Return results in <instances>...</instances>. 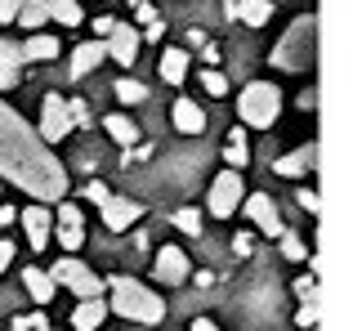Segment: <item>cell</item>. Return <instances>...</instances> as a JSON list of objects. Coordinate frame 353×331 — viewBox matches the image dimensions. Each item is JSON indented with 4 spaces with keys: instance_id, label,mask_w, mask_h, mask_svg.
Listing matches in <instances>:
<instances>
[{
    "instance_id": "obj_1",
    "label": "cell",
    "mask_w": 353,
    "mask_h": 331,
    "mask_svg": "<svg viewBox=\"0 0 353 331\" xmlns=\"http://www.w3.org/2000/svg\"><path fill=\"white\" fill-rule=\"evenodd\" d=\"M0 179L18 183L36 201H63L68 197V170L50 152V143L0 99Z\"/></svg>"
},
{
    "instance_id": "obj_2",
    "label": "cell",
    "mask_w": 353,
    "mask_h": 331,
    "mask_svg": "<svg viewBox=\"0 0 353 331\" xmlns=\"http://www.w3.org/2000/svg\"><path fill=\"white\" fill-rule=\"evenodd\" d=\"M108 309L121 314V318H130V323H143V327H157L165 318L161 296H157L152 287H143L139 278H112V300H108Z\"/></svg>"
},
{
    "instance_id": "obj_3",
    "label": "cell",
    "mask_w": 353,
    "mask_h": 331,
    "mask_svg": "<svg viewBox=\"0 0 353 331\" xmlns=\"http://www.w3.org/2000/svg\"><path fill=\"white\" fill-rule=\"evenodd\" d=\"M277 112H282V94H277L273 81H250L237 94V117L246 126H255V130H268L277 121Z\"/></svg>"
},
{
    "instance_id": "obj_4",
    "label": "cell",
    "mask_w": 353,
    "mask_h": 331,
    "mask_svg": "<svg viewBox=\"0 0 353 331\" xmlns=\"http://www.w3.org/2000/svg\"><path fill=\"white\" fill-rule=\"evenodd\" d=\"M313 41H318V18H313V14H304L300 23H295L291 32H286V41L273 50V63H277V68L300 72L304 63L313 59Z\"/></svg>"
},
{
    "instance_id": "obj_5",
    "label": "cell",
    "mask_w": 353,
    "mask_h": 331,
    "mask_svg": "<svg viewBox=\"0 0 353 331\" xmlns=\"http://www.w3.org/2000/svg\"><path fill=\"white\" fill-rule=\"evenodd\" d=\"M50 278H54V287H68V291H77V300H90V296H103V282H99V273H90L81 260H59L50 269Z\"/></svg>"
},
{
    "instance_id": "obj_6",
    "label": "cell",
    "mask_w": 353,
    "mask_h": 331,
    "mask_svg": "<svg viewBox=\"0 0 353 331\" xmlns=\"http://www.w3.org/2000/svg\"><path fill=\"white\" fill-rule=\"evenodd\" d=\"M241 197H246V188H241V170H219L215 183H210V192H206V206H210L215 219H228L241 206Z\"/></svg>"
},
{
    "instance_id": "obj_7",
    "label": "cell",
    "mask_w": 353,
    "mask_h": 331,
    "mask_svg": "<svg viewBox=\"0 0 353 331\" xmlns=\"http://www.w3.org/2000/svg\"><path fill=\"white\" fill-rule=\"evenodd\" d=\"M41 134L45 143H59L72 134V117H68V99L63 94H45V108H41Z\"/></svg>"
},
{
    "instance_id": "obj_8",
    "label": "cell",
    "mask_w": 353,
    "mask_h": 331,
    "mask_svg": "<svg viewBox=\"0 0 353 331\" xmlns=\"http://www.w3.org/2000/svg\"><path fill=\"white\" fill-rule=\"evenodd\" d=\"M241 206H246L250 224H255L264 237H277V233H282V215H277V201L268 197V192H255V197H241Z\"/></svg>"
},
{
    "instance_id": "obj_9",
    "label": "cell",
    "mask_w": 353,
    "mask_h": 331,
    "mask_svg": "<svg viewBox=\"0 0 353 331\" xmlns=\"http://www.w3.org/2000/svg\"><path fill=\"white\" fill-rule=\"evenodd\" d=\"M59 246L63 251H77L81 242H85V215H81L77 201H59Z\"/></svg>"
},
{
    "instance_id": "obj_10",
    "label": "cell",
    "mask_w": 353,
    "mask_h": 331,
    "mask_svg": "<svg viewBox=\"0 0 353 331\" xmlns=\"http://www.w3.org/2000/svg\"><path fill=\"white\" fill-rule=\"evenodd\" d=\"M103 45H108V59H117L121 68H130V63H134V54H139V45H143V36H139L130 23H117L112 32H108Z\"/></svg>"
},
{
    "instance_id": "obj_11",
    "label": "cell",
    "mask_w": 353,
    "mask_h": 331,
    "mask_svg": "<svg viewBox=\"0 0 353 331\" xmlns=\"http://www.w3.org/2000/svg\"><path fill=\"white\" fill-rule=\"evenodd\" d=\"M139 219H143V201H134V197H108L103 201V224L112 228V233H125Z\"/></svg>"
},
{
    "instance_id": "obj_12",
    "label": "cell",
    "mask_w": 353,
    "mask_h": 331,
    "mask_svg": "<svg viewBox=\"0 0 353 331\" xmlns=\"http://www.w3.org/2000/svg\"><path fill=\"white\" fill-rule=\"evenodd\" d=\"M188 255L179 251V246H161V251H157V278L165 282V287H183V282H188Z\"/></svg>"
},
{
    "instance_id": "obj_13",
    "label": "cell",
    "mask_w": 353,
    "mask_h": 331,
    "mask_svg": "<svg viewBox=\"0 0 353 331\" xmlns=\"http://www.w3.org/2000/svg\"><path fill=\"white\" fill-rule=\"evenodd\" d=\"M23 228H27V242H32V251H45L50 246V233H54V215H50V206H27L23 210Z\"/></svg>"
},
{
    "instance_id": "obj_14",
    "label": "cell",
    "mask_w": 353,
    "mask_h": 331,
    "mask_svg": "<svg viewBox=\"0 0 353 331\" xmlns=\"http://www.w3.org/2000/svg\"><path fill=\"white\" fill-rule=\"evenodd\" d=\"M313 166H318V143H304V148H295V152H286V157H277L273 170L286 174V179H295V174L313 170Z\"/></svg>"
},
{
    "instance_id": "obj_15",
    "label": "cell",
    "mask_w": 353,
    "mask_h": 331,
    "mask_svg": "<svg viewBox=\"0 0 353 331\" xmlns=\"http://www.w3.org/2000/svg\"><path fill=\"white\" fill-rule=\"evenodd\" d=\"M170 121H174L179 134H201V130H206V112H201L192 99H179V103L170 108Z\"/></svg>"
},
{
    "instance_id": "obj_16",
    "label": "cell",
    "mask_w": 353,
    "mask_h": 331,
    "mask_svg": "<svg viewBox=\"0 0 353 331\" xmlns=\"http://www.w3.org/2000/svg\"><path fill=\"white\" fill-rule=\"evenodd\" d=\"M103 59H108V45H103V41H85V45H77L68 72H72V77H85V72H94Z\"/></svg>"
},
{
    "instance_id": "obj_17",
    "label": "cell",
    "mask_w": 353,
    "mask_h": 331,
    "mask_svg": "<svg viewBox=\"0 0 353 331\" xmlns=\"http://www.w3.org/2000/svg\"><path fill=\"white\" fill-rule=\"evenodd\" d=\"M23 287H27V296H32L36 305H50L54 291H59V287H54V278H50V269H36V264H32V269H23Z\"/></svg>"
},
{
    "instance_id": "obj_18",
    "label": "cell",
    "mask_w": 353,
    "mask_h": 331,
    "mask_svg": "<svg viewBox=\"0 0 353 331\" xmlns=\"http://www.w3.org/2000/svg\"><path fill=\"white\" fill-rule=\"evenodd\" d=\"M103 318H108V305L99 296L81 300V305L72 309V323H77V331H99V327H103Z\"/></svg>"
},
{
    "instance_id": "obj_19",
    "label": "cell",
    "mask_w": 353,
    "mask_h": 331,
    "mask_svg": "<svg viewBox=\"0 0 353 331\" xmlns=\"http://www.w3.org/2000/svg\"><path fill=\"white\" fill-rule=\"evenodd\" d=\"M18 68H23V50L14 41H0V90L18 86Z\"/></svg>"
},
{
    "instance_id": "obj_20",
    "label": "cell",
    "mask_w": 353,
    "mask_h": 331,
    "mask_svg": "<svg viewBox=\"0 0 353 331\" xmlns=\"http://www.w3.org/2000/svg\"><path fill=\"white\" fill-rule=\"evenodd\" d=\"M161 81L165 86H183V77H188V50H161Z\"/></svg>"
},
{
    "instance_id": "obj_21",
    "label": "cell",
    "mask_w": 353,
    "mask_h": 331,
    "mask_svg": "<svg viewBox=\"0 0 353 331\" xmlns=\"http://www.w3.org/2000/svg\"><path fill=\"white\" fill-rule=\"evenodd\" d=\"M233 18H237V23H246V27H264L268 18H273V5H268V0H237Z\"/></svg>"
},
{
    "instance_id": "obj_22",
    "label": "cell",
    "mask_w": 353,
    "mask_h": 331,
    "mask_svg": "<svg viewBox=\"0 0 353 331\" xmlns=\"http://www.w3.org/2000/svg\"><path fill=\"white\" fill-rule=\"evenodd\" d=\"M45 9H50L54 23H63V27H81V0H45Z\"/></svg>"
},
{
    "instance_id": "obj_23",
    "label": "cell",
    "mask_w": 353,
    "mask_h": 331,
    "mask_svg": "<svg viewBox=\"0 0 353 331\" xmlns=\"http://www.w3.org/2000/svg\"><path fill=\"white\" fill-rule=\"evenodd\" d=\"M54 54H59V41L45 36V32H36L32 41L23 45V59H32V63H45V59H54Z\"/></svg>"
},
{
    "instance_id": "obj_24",
    "label": "cell",
    "mask_w": 353,
    "mask_h": 331,
    "mask_svg": "<svg viewBox=\"0 0 353 331\" xmlns=\"http://www.w3.org/2000/svg\"><path fill=\"white\" fill-rule=\"evenodd\" d=\"M103 126H108V134H112L121 148H134V143H139V126L130 121V117H108Z\"/></svg>"
},
{
    "instance_id": "obj_25",
    "label": "cell",
    "mask_w": 353,
    "mask_h": 331,
    "mask_svg": "<svg viewBox=\"0 0 353 331\" xmlns=\"http://www.w3.org/2000/svg\"><path fill=\"white\" fill-rule=\"evenodd\" d=\"M224 161H228V170H241V166L250 161V148H246V134H241V130L228 134V143H224Z\"/></svg>"
},
{
    "instance_id": "obj_26",
    "label": "cell",
    "mask_w": 353,
    "mask_h": 331,
    "mask_svg": "<svg viewBox=\"0 0 353 331\" xmlns=\"http://www.w3.org/2000/svg\"><path fill=\"white\" fill-rule=\"evenodd\" d=\"M14 23H23L27 32H36L41 23H50V9H45V0H23V9H18Z\"/></svg>"
},
{
    "instance_id": "obj_27",
    "label": "cell",
    "mask_w": 353,
    "mask_h": 331,
    "mask_svg": "<svg viewBox=\"0 0 353 331\" xmlns=\"http://www.w3.org/2000/svg\"><path fill=\"white\" fill-rule=\"evenodd\" d=\"M112 94L121 99V103H143V99H148V90L139 86V81H125V77H121L117 86H112Z\"/></svg>"
},
{
    "instance_id": "obj_28",
    "label": "cell",
    "mask_w": 353,
    "mask_h": 331,
    "mask_svg": "<svg viewBox=\"0 0 353 331\" xmlns=\"http://www.w3.org/2000/svg\"><path fill=\"white\" fill-rule=\"evenodd\" d=\"M201 90L215 94V99H224L228 94V77H224V72H215V68H206V72H201Z\"/></svg>"
},
{
    "instance_id": "obj_29",
    "label": "cell",
    "mask_w": 353,
    "mask_h": 331,
    "mask_svg": "<svg viewBox=\"0 0 353 331\" xmlns=\"http://www.w3.org/2000/svg\"><path fill=\"white\" fill-rule=\"evenodd\" d=\"M174 228L188 237H201V215L197 210H174Z\"/></svg>"
},
{
    "instance_id": "obj_30",
    "label": "cell",
    "mask_w": 353,
    "mask_h": 331,
    "mask_svg": "<svg viewBox=\"0 0 353 331\" xmlns=\"http://www.w3.org/2000/svg\"><path fill=\"white\" fill-rule=\"evenodd\" d=\"M277 237H282V255H286V260H295V264H300L304 255H309V251H304V242H300V237H295V233H286V228H282V233H277Z\"/></svg>"
},
{
    "instance_id": "obj_31",
    "label": "cell",
    "mask_w": 353,
    "mask_h": 331,
    "mask_svg": "<svg viewBox=\"0 0 353 331\" xmlns=\"http://www.w3.org/2000/svg\"><path fill=\"white\" fill-rule=\"evenodd\" d=\"M68 117H72V130H77V126H90V103L85 99H68Z\"/></svg>"
},
{
    "instance_id": "obj_32",
    "label": "cell",
    "mask_w": 353,
    "mask_h": 331,
    "mask_svg": "<svg viewBox=\"0 0 353 331\" xmlns=\"http://www.w3.org/2000/svg\"><path fill=\"white\" fill-rule=\"evenodd\" d=\"M50 327V318L36 309V314H27V318H14V331H45Z\"/></svg>"
},
{
    "instance_id": "obj_33",
    "label": "cell",
    "mask_w": 353,
    "mask_h": 331,
    "mask_svg": "<svg viewBox=\"0 0 353 331\" xmlns=\"http://www.w3.org/2000/svg\"><path fill=\"white\" fill-rule=\"evenodd\" d=\"M108 197H112V192H108V183H99V179H90V183H85V201H94V206H103Z\"/></svg>"
},
{
    "instance_id": "obj_34",
    "label": "cell",
    "mask_w": 353,
    "mask_h": 331,
    "mask_svg": "<svg viewBox=\"0 0 353 331\" xmlns=\"http://www.w3.org/2000/svg\"><path fill=\"white\" fill-rule=\"evenodd\" d=\"M295 323H300V327H313V323H318V300H313V296H309V305L300 309V318H295Z\"/></svg>"
},
{
    "instance_id": "obj_35",
    "label": "cell",
    "mask_w": 353,
    "mask_h": 331,
    "mask_svg": "<svg viewBox=\"0 0 353 331\" xmlns=\"http://www.w3.org/2000/svg\"><path fill=\"white\" fill-rule=\"evenodd\" d=\"M295 201H300V206L309 210V215H318V210H322V201H318V192H313V188H304V192H300Z\"/></svg>"
},
{
    "instance_id": "obj_36",
    "label": "cell",
    "mask_w": 353,
    "mask_h": 331,
    "mask_svg": "<svg viewBox=\"0 0 353 331\" xmlns=\"http://www.w3.org/2000/svg\"><path fill=\"white\" fill-rule=\"evenodd\" d=\"M18 9H23V0H0V23H14Z\"/></svg>"
},
{
    "instance_id": "obj_37",
    "label": "cell",
    "mask_w": 353,
    "mask_h": 331,
    "mask_svg": "<svg viewBox=\"0 0 353 331\" xmlns=\"http://www.w3.org/2000/svg\"><path fill=\"white\" fill-rule=\"evenodd\" d=\"M112 27H117V18H94V36H99V41H108Z\"/></svg>"
},
{
    "instance_id": "obj_38",
    "label": "cell",
    "mask_w": 353,
    "mask_h": 331,
    "mask_svg": "<svg viewBox=\"0 0 353 331\" xmlns=\"http://www.w3.org/2000/svg\"><path fill=\"white\" fill-rule=\"evenodd\" d=\"M14 264V242H0V273Z\"/></svg>"
},
{
    "instance_id": "obj_39",
    "label": "cell",
    "mask_w": 353,
    "mask_h": 331,
    "mask_svg": "<svg viewBox=\"0 0 353 331\" xmlns=\"http://www.w3.org/2000/svg\"><path fill=\"white\" fill-rule=\"evenodd\" d=\"M134 18L139 23H157V9L152 5H134Z\"/></svg>"
},
{
    "instance_id": "obj_40",
    "label": "cell",
    "mask_w": 353,
    "mask_h": 331,
    "mask_svg": "<svg viewBox=\"0 0 353 331\" xmlns=\"http://www.w3.org/2000/svg\"><path fill=\"white\" fill-rule=\"evenodd\" d=\"M143 36H148V41H161V36H165V23H161V18H157V23H148Z\"/></svg>"
},
{
    "instance_id": "obj_41",
    "label": "cell",
    "mask_w": 353,
    "mask_h": 331,
    "mask_svg": "<svg viewBox=\"0 0 353 331\" xmlns=\"http://www.w3.org/2000/svg\"><path fill=\"white\" fill-rule=\"evenodd\" d=\"M188 331H219V327L210 323V318H192V327H188Z\"/></svg>"
},
{
    "instance_id": "obj_42",
    "label": "cell",
    "mask_w": 353,
    "mask_h": 331,
    "mask_svg": "<svg viewBox=\"0 0 353 331\" xmlns=\"http://www.w3.org/2000/svg\"><path fill=\"white\" fill-rule=\"evenodd\" d=\"M14 219H18V210H14V206H0V224H14Z\"/></svg>"
},
{
    "instance_id": "obj_43",
    "label": "cell",
    "mask_w": 353,
    "mask_h": 331,
    "mask_svg": "<svg viewBox=\"0 0 353 331\" xmlns=\"http://www.w3.org/2000/svg\"><path fill=\"white\" fill-rule=\"evenodd\" d=\"M45 331H54V327H45Z\"/></svg>"
}]
</instances>
